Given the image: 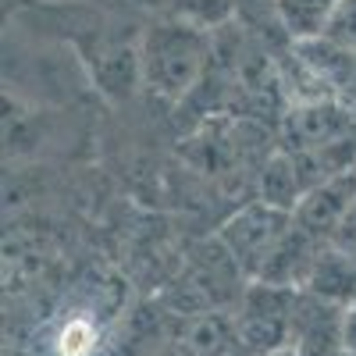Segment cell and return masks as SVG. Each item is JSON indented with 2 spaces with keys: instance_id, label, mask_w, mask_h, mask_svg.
Returning <instances> with one entry per match:
<instances>
[{
  "instance_id": "cell-12",
  "label": "cell",
  "mask_w": 356,
  "mask_h": 356,
  "mask_svg": "<svg viewBox=\"0 0 356 356\" xmlns=\"http://www.w3.org/2000/svg\"><path fill=\"white\" fill-rule=\"evenodd\" d=\"M346 353H356V303L346 307Z\"/></svg>"
},
{
  "instance_id": "cell-4",
  "label": "cell",
  "mask_w": 356,
  "mask_h": 356,
  "mask_svg": "<svg viewBox=\"0 0 356 356\" xmlns=\"http://www.w3.org/2000/svg\"><path fill=\"white\" fill-rule=\"evenodd\" d=\"M356 139V107L342 100L289 104L278 118V150L285 154H328Z\"/></svg>"
},
{
  "instance_id": "cell-13",
  "label": "cell",
  "mask_w": 356,
  "mask_h": 356,
  "mask_svg": "<svg viewBox=\"0 0 356 356\" xmlns=\"http://www.w3.org/2000/svg\"><path fill=\"white\" fill-rule=\"evenodd\" d=\"M154 356H193V353H186L178 342H164V346H157V349H154Z\"/></svg>"
},
{
  "instance_id": "cell-6",
  "label": "cell",
  "mask_w": 356,
  "mask_h": 356,
  "mask_svg": "<svg viewBox=\"0 0 356 356\" xmlns=\"http://www.w3.org/2000/svg\"><path fill=\"white\" fill-rule=\"evenodd\" d=\"M356 203V168L342 171V175H332L328 182H321L317 189L307 193V200L296 207V225L307 228L314 239L321 243H335V235L346 221V214L353 211Z\"/></svg>"
},
{
  "instance_id": "cell-10",
  "label": "cell",
  "mask_w": 356,
  "mask_h": 356,
  "mask_svg": "<svg viewBox=\"0 0 356 356\" xmlns=\"http://www.w3.org/2000/svg\"><path fill=\"white\" fill-rule=\"evenodd\" d=\"M339 4L342 0H271L275 22H278L282 33L292 40V47L324 40Z\"/></svg>"
},
{
  "instance_id": "cell-8",
  "label": "cell",
  "mask_w": 356,
  "mask_h": 356,
  "mask_svg": "<svg viewBox=\"0 0 356 356\" xmlns=\"http://www.w3.org/2000/svg\"><path fill=\"white\" fill-rule=\"evenodd\" d=\"M307 193H310V178H307L303 164L292 154H285V150L275 146L260 164L257 200H264L267 207H278V211H285V214H296V207L307 200Z\"/></svg>"
},
{
  "instance_id": "cell-11",
  "label": "cell",
  "mask_w": 356,
  "mask_h": 356,
  "mask_svg": "<svg viewBox=\"0 0 356 356\" xmlns=\"http://www.w3.org/2000/svg\"><path fill=\"white\" fill-rule=\"evenodd\" d=\"M324 43L342 50V54H356V0H342L332 15V25L324 33Z\"/></svg>"
},
{
  "instance_id": "cell-9",
  "label": "cell",
  "mask_w": 356,
  "mask_h": 356,
  "mask_svg": "<svg viewBox=\"0 0 356 356\" xmlns=\"http://www.w3.org/2000/svg\"><path fill=\"white\" fill-rule=\"evenodd\" d=\"M303 289L328 303L353 307L356 303V257L339 246H324Z\"/></svg>"
},
{
  "instance_id": "cell-15",
  "label": "cell",
  "mask_w": 356,
  "mask_h": 356,
  "mask_svg": "<svg viewBox=\"0 0 356 356\" xmlns=\"http://www.w3.org/2000/svg\"><path fill=\"white\" fill-rule=\"evenodd\" d=\"M346 356H356V353H346Z\"/></svg>"
},
{
  "instance_id": "cell-5",
  "label": "cell",
  "mask_w": 356,
  "mask_h": 356,
  "mask_svg": "<svg viewBox=\"0 0 356 356\" xmlns=\"http://www.w3.org/2000/svg\"><path fill=\"white\" fill-rule=\"evenodd\" d=\"M289 349L296 356H346V307L300 289L292 310Z\"/></svg>"
},
{
  "instance_id": "cell-3",
  "label": "cell",
  "mask_w": 356,
  "mask_h": 356,
  "mask_svg": "<svg viewBox=\"0 0 356 356\" xmlns=\"http://www.w3.org/2000/svg\"><path fill=\"white\" fill-rule=\"evenodd\" d=\"M296 292L300 289H282V285H264V282H250L243 289L232 314H235V328H239L246 356H275L289 349Z\"/></svg>"
},
{
  "instance_id": "cell-1",
  "label": "cell",
  "mask_w": 356,
  "mask_h": 356,
  "mask_svg": "<svg viewBox=\"0 0 356 356\" xmlns=\"http://www.w3.org/2000/svg\"><path fill=\"white\" fill-rule=\"evenodd\" d=\"M214 65V33L189 18H164L143 33V86L164 104H189Z\"/></svg>"
},
{
  "instance_id": "cell-7",
  "label": "cell",
  "mask_w": 356,
  "mask_h": 356,
  "mask_svg": "<svg viewBox=\"0 0 356 356\" xmlns=\"http://www.w3.org/2000/svg\"><path fill=\"white\" fill-rule=\"evenodd\" d=\"M175 342L193 356H246L232 310H207V314L186 317Z\"/></svg>"
},
{
  "instance_id": "cell-14",
  "label": "cell",
  "mask_w": 356,
  "mask_h": 356,
  "mask_svg": "<svg viewBox=\"0 0 356 356\" xmlns=\"http://www.w3.org/2000/svg\"><path fill=\"white\" fill-rule=\"evenodd\" d=\"M275 356H296V353H292V349H282V353H275Z\"/></svg>"
},
{
  "instance_id": "cell-2",
  "label": "cell",
  "mask_w": 356,
  "mask_h": 356,
  "mask_svg": "<svg viewBox=\"0 0 356 356\" xmlns=\"http://www.w3.org/2000/svg\"><path fill=\"white\" fill-rule=\"evenodd\" d=\"M292 221L296 218L278 211V207H267L264 200H250L246 207H239V211L218 228V243L228 250V257L235 264H239L246 282H257L260 271L267 267V260L275 257V250L289 235Z\"/></svg>"
}]
</instances>
